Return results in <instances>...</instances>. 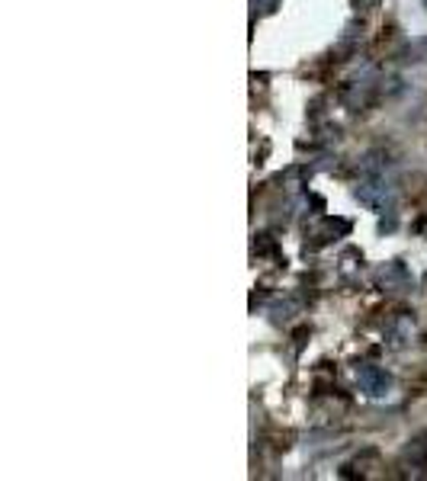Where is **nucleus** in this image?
<instances>
[{
	"mask_svg": "<svg viewBox=\"0 0 427 481\" xmlns=\"http://www.w3.org/2000/svg\"><path fill=\"white\" fill-rule=\"evenodd\" d=\"M356 382H360L363 395L369 398H386L389 388H392V376L386 369H379V366H360L356 369Z\"/></svg>",
	"mask_w": 427,
	"mask_h": 481,
	"instance_id": "obj_1",
	"label": "nucleus"
},
{
	"mask_svg": "<svg viewBox=\"0 0 427 481\" xmlns=\"http://www.w3.org/2000/svg\"><path fill=\"white\" fill-rule=\"evenodd\" d=\"M382 282H386V286H408V276H405V269L398 267V263H392V267H386L382 269Z\"/></svg>",
	"mask_w": 427,
	"mask_h": 481,
	"instance_id": "obj_2",
	"label": "nucleus"
},
{
	"mask_svg": "<svg viewBox=\"0 0 427 481\" xmlns=\"http://www.w3.org/2000/svg\"><path fill=\"white\" fill-rule=\"evenodd\" d=\"M408 459H414L418 465H427V440H414L408 446Z\"/></svg>",
	"mask_w": 427,
	"mask_h": 481,
	"instance_id": "obj_3",
	"label": "nucleus"
}]
</instances>
